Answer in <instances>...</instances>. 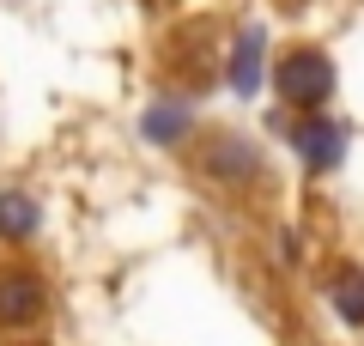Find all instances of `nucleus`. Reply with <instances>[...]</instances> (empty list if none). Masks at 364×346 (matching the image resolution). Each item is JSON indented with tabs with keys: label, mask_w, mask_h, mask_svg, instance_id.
Masks as SVG:
<instances>
[{
	"label": "nucleus",
	"mask_w": 364,
	"mask_h": 346,
	"mask_svg": "<svg viewBox=\"0 0 364 346\" xmlns=\"http://www.w3.org/2000/svg\"><path fill=\"white\" fill-rule=\"evenodd\" d=\"M261 55H267V31H261V25H249L243 37H237V55H231V85L243 91V98L261 85Z\"/></svg>",
	"instance_id": "obj_5"
},
{
	"label": "nucleus",
	"mask_w": 364,
	"mask_h": 346,
	"mask_svg": "<svg viewBox=\"0 0 364 346\" xmlns=\"http://www.w3.org/2000/svg\"><path fill=\"white\" fill-rule=\"evenodd\" d=\"M273 79H279V98L298 103V110H316V103H328V91H334V67H328L322 49H291L286 61L273 67Z\"/></svg>",
	"instance_id": "obj_1"
},
{
	"label": "nucleus",
	"mask_w": 364,
	"mask_h": 346,
	"mask_svg": "<svg viewBox=\"0 0 364 346\" xmlns=\"http://www.w3.org/2000/svg\"><path fill=\"white\" fill-rule=\"evenodd\" d=\"M0 237H13V243H25V237H37V201L31 194H0Z\"/></svg>",
	"instance_id": "obj_6"
},
{
	"label": "nucleus",
	"mask_w": 364,
	"mask_h": 346,
	"mask_svg": "<svg viewBox=\"0 0 364 346\" xmlns=\"http://www.w3.org/2000/svg\"><path fill=\"white\" fill-rule=\"evenodd\" d=\"M200 170L219 177V182H255L261 177V152L243 134H213V140H200Z\"/></svg>",
	"instance_id": "obj_3"
},
{
	"label": "nucleus",
	"mask_w": 364,
	"mask_h": 346,
	"mask_svg": "<svg viewBox=\"0 0 364 346\" xmlns=\"http://www.w3.org/2000/svg\"><path fill=\"white\" fill-rule=\"evenodd\" d=\"M334 310L364 328V273H358V268H346V273L334 280Z\"/></svg>",
	"instance_id": "obj_8"
},
{
	"label": "nucleus",
	"mask_w": 364,
	"mask_h": 346,
	"mask_svg": "<svg viewBox=\"0 0 364 346\" xmlns=\"http://www.w3.org/2000/svg\"><path fill=\"white\" fill-rule=\"evenodd\" d=\"M146 140H158V146H170V140H182V128H188V115H182V103H158V110H146Z\"/></svg>",
	"instance_id": "obj_7"
},
{
	"label": "nucleus",
	"mask_w": 364,
	"mask_h": 346,
	"mask_svg": "<svg viewBox=\"0 0 364 346\" xmlns=\"http://www.w3.org/2000/svg\"><path fill=\"white\" fill-rule=\"evenodd\" d=\"M49 316V285L31 268H0V328H31Z\"/></svg>",
	"instance_id": "obj_2"
},
{
	"label": "nucleus",
	"mask_w": 364,
	"mask_h": 346,
	"mask_svg": "<svg viewBox=\"0 0 364 346\" xmlns=\"http://www.w3.org/2000/svg\"><path fill=\"white\" fill-rule=\"evenodd\" d=\"M298 152H304V164L310 170H334L340 158H346V128L340 122H328V115H316V122H298Z\"/></svg>",
	"instance_id": "obj_4"
}]
</instances>
